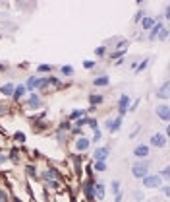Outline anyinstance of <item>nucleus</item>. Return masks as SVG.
Listing matches in <instances>:
<instances>
[{
    "instance_id": "obj_1",
    "label": "nucleus",
    "mask_w": 170,
    "mask_h": 202,
    "mask_svg": "<svg viewBox=\"0 0 170 202\" xmlns=\"http://www.w3.org/2000/svg\"><path fill=\"white\" fill-rule=\"evenodd\" d=\"M131 173H134V177L135 179H143L149 175V163L147 161H137L131 165Z\"/></svg>"
},
{
    "instance_id": "obj_2",
    "label": "nucleus",
    "mask_w": 170,
    "mask_h": 202,
    "mask_svg": "<svg viewBox=\"0 0 170 202\" xmlns=\"http://www.w3.org/2000/svg\"><path fill=\"white\" fill-rule=\"evenodd\" d=\"M143 187H147V189H157V187H160V177L159 175L143 177Z\"/></svg>"
},
{
    "instance_id": "obj_3",
    "label": "nucleus",
    "mask_w": 170,
    "mask_h": 202,
    "mask_svg": "<svg viewBox=\"0 0 170 202\" xmlns=\"http://www.w3.org/2000/svg\"><path fill=\"white\" fill-rule=\"evenodd\" d=\"M155 113H157V115H159V117H160L162 121H164V122H166V121L170 119V113H168V105H166V103L159 105L157 109H155Z\"/></svg>"
},
{
    "instance_id": "obj_4",
    "label": "nucleus",
    "mask_w": 170,
    "mask_h": 202,
    "mask_svg": "<svg viewBox=\"0 0 170 202\" xmlns=\"http://www.w3.org/2000/svg\"><path fill=\"white\" fill-rule=\"evenodd\" d=\"M118 109H120V117H122V115H124L126 111L130 109V97L126 95V93H124V95L120 97V103H118Z\"/></svg>"
},
{
    "instance_id": "obj_5",
    "label": "nucleus",
    "mask_w": 170,
    "mask_h": 202,
    "mask_svg": "<svg viewBox=\"0 0 170 202\" xmlns=\"http://www.w3.org/2000/svg\"><path fill=\"white\" fill-rule=\"evenodd\" d=\"M120 125H122V117H116V119H108L106 121V128L108 130H118V128H120Z\"/></svg>"
},
{
    "instance_id": "obj_6",
    "label": "nucleus",
    "mask_w": 170,
    "mask_h": 202,
    "mask_svg": "<svg viewBox=\"0 0 170 202\" xmlns=\"http://www.w3.org/2000/svg\"><path fill=\"white\" fill-rule=\"evenodd\" d=\"M151 144H153V146H157V148H162L166 144V138L162 134H153L151 136Z\"/></svg>"
},
{
    "instance_id": "obj_7",
    "label": "nucleus",
    "mask_w": 170,
    "mask_h": 202,
    "mask_svg": "<svg viewBox=\"0 0 170 202\" xmlns=\"http://www.w3.org/2000/svg\"><path fill=\"white\" fill-rule=\"evenodd\" d=\"M93 196L99 198V200L105 198V185H102V183H99L97 187H93Z\"/></svg>"
},
{
    "instance_id": "obj_8",
    "label": "nucleus",
    "mask_w": 170,
    "mask_h": 202,
    "mask_svg": "<svg viewBox=\"0 0 170 202\" xmlns=\"http://www.w3.org/2000/svg\"><path fill=\"white\" fill-rule=\"evenodd\" d=\"M106 156H108V148H99V150H95V160H97V161H105Z\"/></svg>"
},
{
    "instance_id": "obj_9",
    "label": "nucleus",
    "mask_w": 170,
    "mask_h": 202,
    "mask_svg": "<svg viewBox=\"0 0 170 202\" xmlns=\"http://www.w3.org/2000/svg\"><path fill=\"white\" fill-rule=\"evenodd\" d=\"M93 187H95V181H87V183L83 185V189H85V196L89 198V200L95 198V196H93Z\"/></svg>"
},
{
    "instance_id": "obj_10",
    "label": "nucleus",
    "mask_w": 170,
    "mask_h": 202,
    "mask_svg": "<svg viewBox=\"0 0 170 202\" xmlns=\"http://www.w3.org/2000/svg\"><path fill=\"white\" fill-rule=\"evenodd\" d=\"M14 90H16V86H14V84H4V86H0V91H2L4 95H14Z\"/></svg>"
},
{
    "instance_id": "obj_11",
    "label": "nucleus",
    "mask_w": 170,
    "mask_h": 202,
    "mask_svg": "<svg viewBox=\"0 0 170 202\" xmlns=\"http://www.w3.org/2000/svg\"><path fill=\"white\" fill-rule=\"evenodd\" d=\"M89 144H91V142L87 140V138H79V140H77V144H76V148H77L79 152H85L87 148H89Z\"/></svg>"
},
{
    "instance_id": "obj_12",
    "label": "nucleus",
    "mask_w": 170,
    "mask_h": 202,
    "mask_svg": "<svg viewBox=\"0 0 170 202\" xmlns=\"http://www.w3.org/2000/svg\"><path fill=\"white\" fill-rule=\"evenodd\" d=\"M134 154H135L137 157H145L147 154H149V146H137V148L134 150Z\"/></svg>"
},
{
    "instance_id": "obj_13",
    "label": "nucleus",
    "mask_w": 170,
    "mask_h": 202,
    "mask_svg": "<svg viewBox=\"0 0 170 202\" xmlns=\"http://www.w3.org/2000/svg\"><path fill=\"white\" fill-rule=\"evenodd\" d=\"M27 105L31 107V109H37V107H41V99H39V95H31V97H29V101H27Z\"/></svg>"
},
{
    "instance_id": "obj_14",
    "label": "nucleus",
    "mask_w": 170,
    "mask_h": 202,
    "mask_svg": "<svg viewBox=\"0 0 170 202\" xmlns=\"http://www.w3.org/2000/svg\"><path fill=\"white\" fill-rule=\"evenodd\" d=\"M153 25H155V20L153 18H143L141 20V27H143V29H151Z\"/></svg>"
},
{
    "instance_id": "obj_15",
    "label": "nucleus",
    "mask_w": 170,
    "mask_h": 202,
    "mask_svg": "<svg viewBox=\"0 0 170 202\" xmlns=\"http://www.w3.org/2000/svg\"><path fill=\"white\" fill-rule=\"evenodd\" d=\"M162 31V24H157V25H153L151 27V35H149V39H155L157 37V35Z\"/></svg>"
},
{
    "instance_id": "obj_16",
    "label": "nucleus",
    "mask_w": 170,
    "mask_h": 202,
    "mask_svg": "<svg viewBox=\"0 0 170 202\" xmlns=\"http://www.w3.org/2000/svg\"><path fill=\"white\" fill-rule=\"evenodd\" d=\"M23 93H25V86H18L16 90H14V99H19V97H23Z\"/></svg>"
},
{
    "instance_id": "obj_17",
    "label": "nucleus",
    "mask_w": 170,
    "mask_h": 202,
    "mask_svg": "<svg viewBox=\"0 0 170 202\" xmlns=\"http://www.w3.org/2000/svg\"><path fill=\"white\" fill-rule=\"evenodd\" d=\"M157 97H160V99H166L168 97V84H164L162 88L157 91Z\"/></svg>"
},
{
    "instance_id": "obj_18",
    "label": "nucleus",
    "mask_w": 170,
    "mask_h": 202,
    "mask_svg": "<svg viewBox=\"0 0 170 202\" xmlns=\"http://www.w3.org/2000/svg\"><path fill=\"white\" fill-rule=\"evenodd\" d=\"M33 88H37V78H29L27 80V84H25V90H33Z\"/></svg>"
},
{
    "instance_id": "obj_19",
    "label": "nucleus",
    "mask_w": 170,
    "mask_h": 202,
    "mask_svg": "<svg viewBox=\"0 0 170 202\" xmlns=\"http://www.w3.org/2000/svg\"><path fill=\"white\" fill-rule=\"evenodd\" d=\"M106 84H108V78H106V76L97 78V80H95V86H106Z\"/></svg>"
},
{
    "instance_id": "obj_20",
    "label": "nucleus",
    "mask_w": 170,
    "mask_h": 202,
    "mask_svg": "<svg viewBox=\"0 0 170 202\" xmlns=\"http://www.w3.org/2000/svg\"><path fill=\"white\" fill-rule=\"evenodd\" d=\"M95 169H97V171H105L106 169V163L105 161H95Z\"/></svg>"
},
{
    "instance_id": "obj_21",
    "label": "nucleus",
    "mask_w": 170,
    "mask_h": 202,
    "mask_svg": "<svg viewBox=\"0 0 170 202\" xmlns=\"http://www.w3.org/2000/svg\"><path fill=\"white\" fill-rule=\"evenodd\" d=\"M48 86V78H41V80H37V88H45Z\"/></svg>"
},
{
    "instance_id": "obj_22",
    "label": "nucleus",
    "mask_w": 170,
    "mask_h": 202,
    "mask_svg": "<svg viewBox=\"0 0 170 202\" xmlns=\"http://www.w3.org/2000/svg\"><path fill=\"white\" fill-rule=\"evenodd\" d=\"M62 74L64 76H72L73 74V68L72 66H62Z\"/></svg>"
},
{
    "instance_id": "obj_23",
    "label": "nucleus",
    "mask_w": 170,
    "mask_h": 202,
    "mask_svg": "<svg viewBox=\"0 0 170 202\" xmlns=\"http://www.w3.org/2000/svg\"><path fill=\"white\" fill-rule=\"evenodd\" d=\"M101 101H102V95H91V103L93 105H99Z\"/></svg>"
},
{
    "instance_id": "obj_24",
    "label": "nucleus",
    "mask_w": 170,
    "mask_h": 202,
    "mask_svg": "<svg viewBox=\"0 0 170 202\" xmlns=\"http://www.w3.org/2000/svg\"><path fill=\"white\" fill-rule=\"evenodd\" d=\"M134 198L139 202V200H143V198H145V194H143V192H139V191H135V192H134Z\"/></svg>"
},
{
    "instance_id": "obj_25",
    "label": "nucleus",
    "mask_w": 170,
    "mask_h": 202,
    "mask_svg": "<svg viewBox=\"0 0 170 202\" xmlns=\"http://www.w3.org/2000/svg\"><path fill=\"white\" fill-rule=\"evenodd\" d=\"M83 115V111H73L72 115H70V119H73V121H77V117H81Z\"/></svg>"
},
{
    "instance_id": "obj_26",
    "label": "nucleus",
    "mask_w": 170,
    "mask_h": 202,
    "mask_svg": "<svg viewBox=\"0 0 170 202\" xmlns=\"http://www.w3.org/2000/svg\"><path fill=\"white\" fill-rule=\"evenodd\" d=\"M50 68H52L50 64H41V66H39V70H41V72H47V70L50 72Z\"/></svg>"
},
{
    "instance_id": "obj_27",
    "label": "nucleus",
    "mask_w": 170,
    "mask_h": 202,
    "mask_svg": "<svg viewBox=\"0 0 170 202\" xmlns=\"http://www.w3.org/2000/svg\"><path fill=\"white\" fill-rule=\"evenodd\" d=\"M112 191L114 192H120V181H114L112 183Z\"/></svg>"
},
{
    "instance_id": "obj_28",
    "label": "nucleus",
    "mask_w": 170,
    "mask_h": 202,
    "mask_svg": "<svg viewBox=\"0 0 170 202\" xmlns=\"http://www.w3.org/2000/svg\"><path fill=\"white\" fill-rule=\"evenodd\" d=\"M147 64H149V60H143V62H141V64H139V66H137V72L145 70V66H147Z\"/></svg>"
},
{
    "instance_id": "obj_29",
    "label": "nucleus",
    "mask_w": 170,
    "mask_h": 202,
    "mask_svg": "<svg viewBox=\"0 0 170 202\" xmlns=\"http://www.w3.org/2000/svg\"><path fill=\"white\" fill-rule=\"evenodd\" d=\"M16 140H18V142H25V136H23V132H18V134H16Z\"/></svg>"
},
{
    "instance_id": "obj_30",
    "label": "nucleus",
    "mask_w": 170,
    "mask_h": 202,
    "mask_svg": "<svg viewBox=\"0 0 170 202\" xmlns=\"http://www.w3.org/2000/svg\"><path fill=\"white\" fill-rule=\"evenodd\" d=\"M166 37H168V29H162V31H160V39H162V41H164Z\"/></svg>"
},
{
    "instance_id": "obj_31",
    "label": "nucleus",
    "mask_w": 170,
    "mask_h": 202,
    "mask_svg": "<svg viewBox=\"0 0 170 202\" xmlns=\"http://www.w3.org/2000/svg\"><path fill=\"white\" fill-rule=\"evenodd\" d=\"M122 196H124L122 192H116V198H114V202H122Z\"/></svg>"
},
{
    "instance_id": "obj_32",
    "label": "nucleus",
    "mask_w": 170,
    "mask_h": 202,
    "mask_svg": "<svg viewBox=\"0 0 170 202\" xmlns=\"http://www.w3.org/2000/svg\"><path fill=\"white\" fill-rule=\"evenodd\" d=\"M95 53H97V55H99V56H101V55H105V47H99V49H97V50H95Z\"/></svg>"
},
{
    "instance_id": "obj_33",
    "label": "nucleus",
    "mask_w": 170,
    "mask_h": 202,
    "mask_svg": "<svg viewBox=\"0 0 170 202\" xmlns=\"http://www.w3.org/2000/svg\"><path fill=\"white\" fill-rule=\"evenodd\" d=\"M93 66H95V62H91V60L85 62V68H93Z\"/></svg>"
},
{
    "instance_id": "obj_34",
    "label": "nucleus",
    "mask_w": 170,
    "mask_h": 202,
    "mask_svg": "<svg viewBox=\"0 0 170 202\" xmlns=\"http://www.w3.org/2000/svg\"><path fill=\"white\" fill-rule=\"evenodd\" d=\"M4 113H6V107H4V105H0V115H4Z\"/></svg>"
},
{
    "instance_id": "obj_35",
    "label": "nucleus",
    "mask_w": 170,
    "mask_h": 202,
    "mask_svg": "<svg viewBox=\"0 0 170 202\" xmlns=\"http://www.w3.org/2000/svg\"><path fill=\"white\" fill-rule=\"evenodd\" d=\"M4 161V156H0V163H2Z\"/></svg>"
}]
</instances>
